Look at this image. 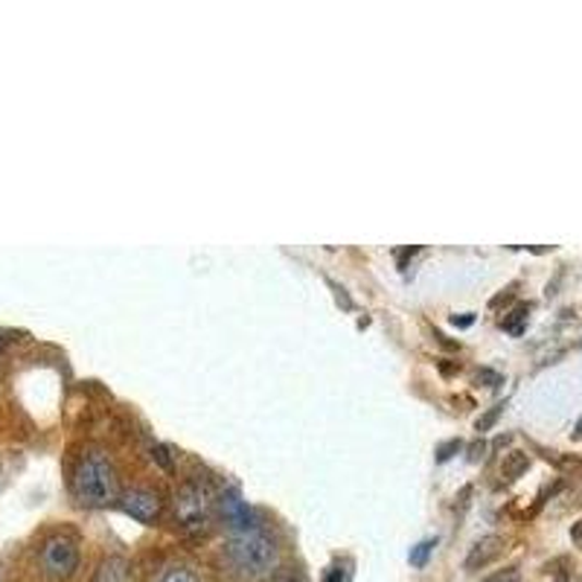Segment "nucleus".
I'll list each match as a JSON object with an SVG mask.
<instances>
[{
	"instance_id": "f257e3e1",
	"label": "nucleus",
	"mask_w": 582,
	"mask_h": 582,
	"mask_svg": "<svg viewBox=\"0 0 582 582\" xmlns=\"http://www.w3.org/2000/svg\"><path fill=\"white\" fill-rule=\"evenodd\" d=\"M73 498L82 504V507H90V510H102L108 504L117 501V472L114 463L108 458L106 451L88 449L76 460V469H73Z\"/></svg>"
},
{
	"instance_id": "f03ea898",
	"label": "nucleus",
	"mask_w": 582,
	"mask_h": 582,
	"mask_svg": "<svg viewBox=\"0 0 582 582\" xmlns=\"http://www.w3.org/2000/svg\"><path fill=\"white\" fill-rule=\"evenodd\" d=\"M230 562L247 577H265L277 568V545L271 536H265L263 530H242L233 533L228 545Z\"/></svg>"
},
{
	"instance_id": "7ed1b4c3",
	"label": "nucleus",
	"mask_w": 582,
	"mask_h": 582,
	"mask_svg": "<svg viewBox=\"0 0 582 582\" xmlns=\"http://www.w3.org/2000/svg\"><path fill=\"white\" fill-rule=\"evenodd\" d=\"M172 510H175L178 528L186 530V533H202L213 512L210 486L202 484V481H186L175 493Z\"/></svg>"
},
{
	"instance_id": "20e7f679",
	"label": "nucleus",
	"mask_w": 582,
	"mask_h": 582,
	"mask_svg": "<svg viewBox=\"0 0 582 582\" xmlns=\"http://www.w3.org/2000/svg\"><path fill=\"white\" fill-rule=\"evenodd\" d=\"M41 568L50 580H71L80 571V545L71 536H50L41 547Z\"/></svg>"
},
{
	"instance_id": "39448f33",
	"label": "nucleus",
	"mask_w": 582,
	"mask_h": 582,
	"mask_svg": "<svg viewBox=\"0 0 582 582\" xmlns=\"http://www.w3.org/2000/svg\"><path fill=\"white\" fill-rule=\"evenodd\" d=\"M120 507H123L125 516H132L141 524H155L160 516V498L151 489H132V493H125L120 498Z\"/></svg>"
},
{
	"instance_id": "423d86ee",
	"label": "nucleus",
	"mask_w": 582,
	"mask_h": 582,
	"mask_svg": "<svg viewBox=\"0 0 582 582\" xmlns=\"http://www.w3.org/2000/svg\"><path fill=\"white\" fill-rule=\"evenodd\" d=\"M221 516L228 521L233 533H242V530H256V516L254 510L247 507L239 495H225L221 498Z\"/></svg>"
},
{
	"instance_id": "0eeeda50",
	"label": "nucleus",
	"mask_w": 582,
	"mask_h": 582,
	"mask_svg": "<svg viewBox=\"0 0 582 582\" xmlns=\"http://www.w3.org/2000/svg\"><path fill=\"white\" fill-rule=\"evenodd\" d=\"M94 582H134V568L123 556H108L94 573Z\"/></svg>"
},
{
	"instance_id": "6e6552de",
	"label": "nucleus",
	"mask_w": 582,
	"mask_h": 582,
	"mask_svg": "<svg viewBox=\"0 0 582 582\" xmlns=\"http://www.w3.org/2000/svg\"><path fill=\"white\" fill-rule=\"evenodd\" d=\"M501 536H484L481 542H475V547L469 550L466 556V568L475 571V568H484L486 562H493L495 556L501 554Z\"/></svg>"
},
{
	"instance_id": "1a4fd4ad",
	"label": "nucleus",
	"mask_w": 582,
	"mask_h": 582,
	"mask_svg": "<svg viewBox=\"0 0 582 582\" xmlns=\"http://www.w3.org/2000/svg\"><path fill=\"white\" fill-rule=\"evenodd\" d=\"M528 466H530V458L524 454V451H510L501 463V477L504 481H516V477H521L524 472H528Z\"/></svg>"
},
{
	"instance_id": "9d476101",
	"label": "nucleus",
	"mask_w": 582,
	"mask_h": 582,
	"mask_svg": "<svg viewBox=\"0 0 582 582\" xmlns=\"http://www.w3.org/2000/svg\"><path fill=\"white\" fill-rule=\"evenodd\" d=\"M158 582H202V577L190 568H169Z\"/></svg>"
},
{
	"instance_id": "9b49d317",
	"label": "nucleus",
	"mask_w": 582,
	"mask_h": 582,
	"mask_svg": "<svg viewBox=\"0 0 582 582\" xmlns=\"http://www.w3.org/2000/svg\"><path fill=\"white\" fill-rule=\"evenodd\" d=\"M484 582H521V571L519 568H504V571L486 577Z\"/></svg>"
},
{
	"instance_id": "f8f14e48",
	"label": "nucleus",
	"mask_w": 582,
	"mask_h": 582,
	"mask_svg": "<svg viewBox=\"0 0 582 582\" xmlns=\"http://www.w3.org/2000/svg\"><path fill=\"white\" fill-rule=\"evenodd\" d=\"M434 545H437V542H423V545H416L414 550H411V565H425V556L432 554Z\"/></svg>"
},
{
	"instance_id": "ddd939ff",
	"label": "nucleus",
	"mask_w": 582,
	"mask_h": 582,
	"mask_svg": "<svg viewBox=\"0 0 582 582\" xmlns=\"http://www.w3.org/2000/svg\"><path fill=\"white\" fill-rule=\"evenodd\" d=\"M501 408H504V405H498V408H495V411H493V414H486L484 420H477V432H486V428H489V425L495 423V416L501 414Z\"/></svg>"
},
{
	"instance_id": "4468645a",
	"label": "nucleus",
	"mask_w": 582,
	"mask_h": 582,
	"mask_svg": "<svg viewBox=\"0 0 582 582\" xmlns=\"http://www.w3.org/2000/svg\"><path fill=\"white\" fill-rule=\"evenodd\" d=\"M571 538H573V542H577V545H582V519L577 521V524H573V530H571Z\"/></svg>"
},
{
	"instance_id": "2eb2a0df",
	"label": "nucleus",
	"mask_w": 582,
	"mask_h": 582,
	"mask_svg": "<svg viewBox=\"0 0 582 582\" xmlns=\"http://www.w3.org/2000/svg\"><path fill=\"white\" fill-rule=\"evenodd\" d=\"M451 324H454V327H469V324H472V318H451Z\"/></svg>"
}]
</instances>
